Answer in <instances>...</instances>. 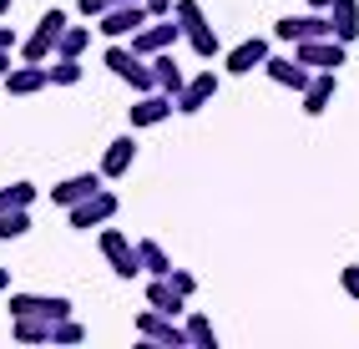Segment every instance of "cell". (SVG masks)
Wrapping results in <instances>:
<instances>
[{"mask_svg":"<svg viewBox=\"0 0 359 349\" xmlns=\"http://www.w3.org/2000/svg\"><path fill=\"white\" fill-rule=\"evenodd\" d=\"M107 71L116 76V81H127L132 91H137V97H142V91H157V76H152V61L147 56H137L132 51V46H107Z\"/></svg>","mask_w":359,"mask_h":349,"instance_id":"1","label":"cell"},{"mask_svg":"<svg viewBox=\"0 0 359 349\" xmlns=\"http://www.w3.org/2000/svg\"><path fill=\"white\" fill-rule=\"evenodd\" d=\"M172 15H177V26H182V41L193 46V51H198L203 61H212V56H218V31L208 26V15H203V6H198V0H177V6H172Z\"/></svg>","mask_w":359,"mask_h":349,"instance_id":"2","label":"cell"},{"mask_svg":"<svg viewBox=\"0 0 359 349\" xmlns=\"http://www.w3.org/2000/svg\"><path fill=\"white\" fill-rule=\"evenodd\" d=\"M61 31H66V11H46L41 20H36V31L20 41V61H36V66H46L56 56V41H61Z\"/></svg>","mask_w":359,"mask_h":349,"instance_id":"3","label":"cell"},{"mask_svg":"<svg viewBox=\"0 0 359 349\" xmlns=\"http://www.w3.org/2000/svg\"><path fill=\"white\" fill-rule=\"evenodd\" d=\"M137 334H142V344H162V349H182L187 344V329L172 319V314H162V309H142L137 314Z\"/></svg>","mask_w":359,"mask_h":349,"instance_id":"4","label":"cell"},{"mask_svg":"<svg viewBox=\"0 0 359 349\" xmlns=\"http://www.w3.org/2000/svg\"><path fill=\"white\" fill-rule=\"evenodd\" d=\"M97 243H102V259L111 264V273H116V278H137V273H142L137 243L127 238L122 228H107V223H102V238H97Z\"/></svg>","mask_w":359,"mask_h":349,"instance_id":"5","label":"cell"},{"mask_svg":"<svg viewBox=\"0 0 359 349\" xmlns=\"http://www.w3.org/2000/svg\"><path fill=\"white\" fill-rule=\"evenodd\" d=\"M344 51H349V46H344L339 36H319V41H299V46H294V56L309 66V71H339V66H344Z\"/></svg>","mask_w":359,"mask_h":349,"instance_id":"6","label":"cell"},{"mask_svg":"<svg viewBox=\"0 0 359 349\" xmlns=\"http://www.w3.org/2000/svg\"><path fill=\"white\" fill-rule=\"evenodd\" d=\"M273 36H278V41H289V46H299V41H319V36H334V20H329V11L283 15L278 26H273Z\"/></svg>","mask_w":359,"mask_h":349,"instance_id":"7","label":"cell"},{"mask_svg":"<svg viewBox=\"0 0 359 349\" xmlns=\"http://www.w3.org/2000/svg\"><path fill=\"white\" fill-rule=\"evenodd\" d=\"M182 36V26H177V15H152L147 26H142L137 36H132V51L137 56H157V51H172V41Z\"/></svg>","mask_w":359,"mask_h":349,"instance_id":"8","label":"cell"},{"mask_svg":"<svg viewBox=\"0 0 359 349\" xmlns=\"http://www.w3.org/2000/svg\"><path fill=\"white\" fill-rule=\"evenodd\" d=\"M147 20H152V11L142 6V0H132V6H111V11L97 20V31H102L107 41H122V36H137Z\"/></svg>","mask_w":359,"mask_h":349,"instance_id":"9","label":"cell"},{"mask_svg":"<svg viewBox=\"0 0 359 349\" xmlns=\"http://www.w3.org/2000/svg\"><path fill=\"white\" fill-rule=\"evenodd\" d=\"M11 319H20V314H36V319H66L71 309H76V304H71V299L66 294H11Z\"/></svg>","mask_w":359,"mask_h":349,"instance_id":"10","label":"cell"},{"mask_svg":"<svg viewBox=\"0 0 359 349\" xmlns=\"http://www.w3.org/2000/svg\"><path fill=\"white\" fill-rule=\"evenodd\" d=\"M66 213H71V228H102V223H111V218H116V193H111V188H102V193L81 198L76 207H66Z\"/></svg>","mask_w":359,"mask_h":349,"instance_id":"11","label":"cell"},{"mask_svg":"<svg viewBox=\"0 0 359 349\" xmlns=\"http://www.w3.org/2000/svg\"><path fill=\"white\" fill-rule=\"evenodd\" d=\"M263 71H269L273 86H289V91H299V97H304V86L314 81V71H309L299 56H269V61H263Z\"/></svg>","mask_w":359,"mask_h":349,"instance_id":"12","label":"cell"},{"mask_svg":"<svg viewBox=\"0 0 359 349\" xmlns=\"http://www.w3.org/2000/svg\"><path fill=\"white\" fill-rule=\"evenodd\" d=\"M102 182H107V177H102V167H97V172H76V177H61L56 188H51V203H56V207H76L81 198L102 193Z\"/></svg>","mask_w":359,"mask_h":349,"instance_id":"13","label":"cell"},{"mask_svg":"<svg viewBox=\"0 0 359 349\" xmlns=\"http://www.w3.org/2000/svg\"><path fill=\"white\" fill-rule=\"evenodd\" d=\"M51 86V66H36V61H20L6 71V91L11 97H36V91Z\"/></svg>","mask_w":359,"mask_h":349,"instance_id":"14","label":"cell"},{"mask_svg":"<svg viewBox=\"0 0 359 349\" xmlns=\"http://www.w3.org/2000/svg\"><path fill=\"white\" fill-rule=\"evenodd\" d=\"M212 97H218V71H198V76H187V86L177 91V111L193 116V111H203Z\"/></svg>","mask_w":359,"mask_h":349,"instance_id":"15","label":"cell"},{"mask_svg":"<svg viewBox=\"0 0 359 349\" xmlns=\"http://www.w3.org/2000/svg\"><path fill=\"white\" fill-rule=\"evenodd\" d=\"M172 111H177V102L167 97V91H142L137 107H132L127 116H132V127H157V122H167Z\"/></svg>","mask_w":359,"mask_h":349,"instance_id":"16","label":"cell"},{"mask_svg":"<svg viewBox=\"0 0 359 349\" xmlns=\"http://www.w3.org/2000/svg\"><path fill=\"white\" fill-rule=\"evenodd\" d=\"M269 56H273V51H269V41H263V36H248V41H238L233 51H228V71H233V76H243V71H253V66H263Z\"/></svg>","mask_w":359,"mask_h":349,"instance_id":"17","label":"cell"},{"mask_svg":"<svg viewBox=\"0 0 359 349\" xmlns=\"http://www.w3.org/2000/svg\"><path fill=\"white\" fill-rule=\"evenodd\" d=\"M152 61V76H157V91H167V97L177 102V91L187 86V76H182V66H177V56L172 51H157V56H147Z\"/></svg>","mask_w":359,"mask_h":349,"instance_id":"18","label":"cell"},{"mask_svg":"<svg viewBox=\"0 0 359 349\" xmlns=\"http://www.w3.org/2000/svg\"><path fill=\"white\" fill-rule=\"evenodd\" d=\"M132 157H137V142H132V137H116V142L102 152V177H107V182L127 177V172H132Z\"/></svg>","mask_w":359,"mask_h":349,"instance_id":"19","label":"cell"},{"mask_svg":"<svg viewBox=\"0 0 359 349\" xmlns=\"http://www.w3.org/2000/svg\"><path fill=\"white\" fill-rule=\"evenodd\" d=\"M147 304L177 319V314H187V294L172 289V278H147Z\"/></svg>","mask_w":359,"mask_h":349,"instance_id":"20","label":"cell"},{"mask_svg":"<svg viewBox=\"0 0 359 349\" xmlns=\"http://www.w3.org/2000/svg\"><path fill=\"white\" fill-rule=\"evenodd\" d=\"M329 20H334V36H339L344 46L359 41V0H334V6H329Z\"/></svg>","mask_w":359,"mask_h":349,"instance_id":"21","label":"cell"},{"mask_svg":"<svg viewBox=\"0 0 359 349\" xmlns=\"http://www.w3.org/2000/svg\"><path fill=\"white\" fill-rule=\"evenodd\" d=\"M51 324H56V319L20 314V319H11V334H15V344H51Z\"/></svg>","mask_w":359,"mask_h":349,"instance_id":"22","label":"cell"},{"mask_svg":"<svg viewBox=\"0 0 359 349\" xmlns=\"http://www.w3.org/2000/svg\"><path fill=\"white\" fill-rule=\"evenodd\" d=\"M329 102H334V71H314V81L304 86V111L319 116Z\"/></svg>","mask_w":359,"mask_h":349,"instance_id":"23","label":"cell"},{"mask_svg":"<svg viewBox=\"0 0 359 349\" xmlns=\"http://www.w3.org/2000/svg\"><path fill=\"white\" fill-rule=\"evenodd\" d=\"M137 259H142V273H152V278H167L172 273V259H167V248L157 238H142L137 243Z\"/></svg>","mask_w":359,"mask_h":349,"instance_id":"24","label":"cell"},{"mask_svg":"<svg viewBox=\"0 0 359 349\" xmlns=\"http://www.w3.org/2000/svg\"><path fill=\"white\" fill-rule=\"evenodd\" d=\"M187 344H198V349H218V329H212V319L198 314V309H187Z\"/></svg>","mask_w":359,"mask_h":349,"instance_id":"25","label":"cell"},{"mask_svg":"<svg viewBox=\"0 0 359 349\" xmlns=\"http://www.w3.org/2000/svg\"><path fill=\"white\" fill-rule=\"evenodd\" d=\"M26 233H31V207H11V213H0V243L26 238Z\"/></svg>","mask_w":359,"mask_h":349,"instance_id":"26","label":"cell"},{"mask_svg":"<svg viewBox=\"0 0 359 349\" xmlns=\"http://www.w3.org/2000/svg\"><path fill=\"white\" fill-rule=\"evenodd\" d=\"M36 203V182H11V188H0V213H11V207H31Z\"/></svg>","mask_w":359,"mask_h":349,"instance_id":"27","label":"cell"},{"mask_svg":"<svg viewBox=\"0 0 359 349\" xmlns=\"http://www.w3.org/2000/svg\"><path fill=\"white\" fill-rule=\"evenodd\" d=\"M86 46H91V31L86 26H66L61 41H56V56H81Z\"/></svg>","mask_w":359,"mask_h":349,"instance_id":"28","label":"cell"},{"mask_svg":"<svg viewBox=\"0 0 359 349\" xmlns=\"http://www.w3.org/2000/svg\"><path fill=\"white\" fill-rule=\"evenodd\" d=\"M81 81V56H56L51 61V86H76Z\"/></svg>","mask_w":359,"mask_h":349,"instance_id":"29","label":"cell"},{"mask_svg":"<svg viewBox=\"0 0 359 349\" xmlns=\"http://www.w3.org/2000/svg\"><path fill=\"white\" fill-rule=\"evenodd\" d=\"M81 339H86V329H81V324L71 319V314L51 324V344H81Z\"/></svg>","mask_w":359,"mask_h":349,"instance_id":"30","label":"cell"},{"mask_svg":"<svg viewBox=\"0 0 359 349\" xmlns=\"http://www.w3.org/2000/svg\"><path fill=\"white\" fill-rule=\"evenodd\" d=\"M167 278H172V289H177V294H187V299H193V294H198V278H193V273H187V268H172V273H167Z\"/></svg>","mask_w":359,"mask_h":349,"instance_id":"31","label":"cell"},{"mask_svg":"<svg viewBox=\"0 0 359 349\" xmlns=\"http://www.w3.org/2000/svg\"><path fill=\"white\" fill-rule=\"evenodd\" d=\"M76 11H81L86 20H102V15L111 11V0H76Z\"/></svg>","mask_w":359,"mask_h":349,"instance_id":"32","label":"cell"},{"mask_svg":"<svg viewBox=\"0 0 359 349\" xmlns=\"http://www.w3.org/2000/svg\"><path fill=\"white\" fill-rule=\"evenodd\" d=\"M339 289H344L349 299H359V264H349V268H339Z\"/></svg>","mask_w":359,"mask_h":349,"instance_id":"33","label":"cell"},{"mask_svg":"<svg viewBox=\"0 0 359 349\" xmlns=\"http://www.w3.org/2000/svg\"><path fill=\"white\" fill-rule=\"evenodd\" d=\"M142 6H147L152 15H172V6H177V0H142Z\"/></svg>","mask_w":359,"mask_h":349,"instance_id":"34","label":"cell"},{"mask_svg":"<svg viewBox=\"0 0 359 349\" xmlns=\"http://www.w3.org/2000/svg\"><path fill=\"white\" fill-rule=\"evenodd\" d=\"M0 46H6V51H15V31H11V26H0Z\"/></svg>","mask_w":359,"mask_h":349,"instance_id":"35","label":"cell"},{"mask_svg":"<svg viewBox=\"0 0 359 349\" xmlns=\"http://www.w3.org/2000/svg\"><path fill=\"white\" fill-rule=\"evenodd\" d=\"M6 71H11V51L0 46V76H6Z\"/></svg>","mask_w":359,"mask_h":349,"instance_id":"36","label":"cell"},{"mask_svg":"<svg viewBox=\"0 0 359 349\" xmlns=\"http://www.w3.org/2000/svg\"><path fill=\"white\" fill-rule=\"evenodd\" d=\"M334 6V0H309V11H329Z\"/></svg>","mask_w":359,"mask_h":349,"instance_id":"37","label":"cell"},{"mask_svg":"<svg viewBox=\"0 0 359 349\" xmlns=\"http://www.w3.org/2000/svg\"><path fill=\"white\" fill-rule=\"evenodd\" d=\"M11 289V268H0V294H6Z\"/></svg>","mask_w":359,"mask_h":349,"instance_id":"38","label":"cell"},{"mask_svg":"<svg viewBox=\"0 0 359 349\" xmlns=\"http://www.w3.org/2000/svg\"><path fill=\"white\" fill-rule=\"evenodd\" d=\"M6 11H11V0H0V15H6Z\"/></svg>","mask_w":359,"mask_h":349,"instance_id":"39","label":"cell"},{"mask_svg":"<svg viewBox=\"0 0 359 349\" xmlns=\"http://www.w3.org/2000/svg\"><path fill=\"white\" fill-rule=\"evenodd\" d=\"M111 6H132V0H111Z\"/></svg>","mask_w":359,"mask_h":349,"instance_id":"40","label":"cell"}]
</instances>
